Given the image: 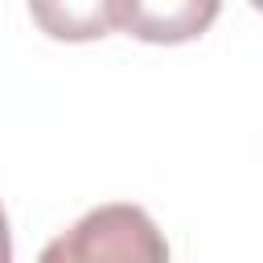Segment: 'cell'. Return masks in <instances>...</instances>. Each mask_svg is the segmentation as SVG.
<instances>
[{"label":"cell","instance_id":"obj_1","mask_svg":"<svg viewBox=\"0 0 263 263\" xmlns=\"http://www.w3.org/2000/svg\"><path fill=\"white\" fill-rule=\"evenodd\" d=\"M37 263H168V242L144 205L107 201L53 234Z\"/></svg>","mask_w":263,"mask_h":263},{"label":"cell","instance_id":"obj_2","mask_svg":"<svg viewBox=\"0 0 263 263\" xmlns=\"http://www.w3.org/2000/svg\"><path fill=\"white\" fill-rule=\"evenodd\" d=\"M222 0H115V29L148 45H185L210 33Z\"/></svg>","mask_w":263,"mask_h":263},{"label":"cell","instance_id":"obj_3","mask_svg":"<svg viewBox=\"0 0 263 263\" xmlns=\"http://www.w3.org/2000/svg\"><path fill=\"white\" fill-rule=\"evenodd\" d=\"M33 25L53 41H99L115 29V0H29Z\"/></svg>","mask_w":263,"mask_h":263},{"label":"cell","instance_id":"obj_4","mask_svg":"<svg viewBox=\"0 0 263 263\" xmlns=\"http://www.w3.org/2000/svg\"><path fill=\"white\" fill-rule=\"evenodd\" d=\"M0 263H12V230H8L4 205H0Z\"/></svg>","mask_w":263,"mask_h":263},{"label":"cell","instance_id":"obj_5","mask_svg":"<svg viewBox=\"0 0 263 263\" xmlns=\"http://www.w3.org/2000/svg\"><path fill=\"white\" fill-rule=\"evenodd\" d=\"M251 4H255V8H259V12H263V0H251Z\"/></svg>","mask_w":263,"mask_h":263}]
</instances>
